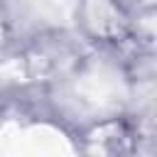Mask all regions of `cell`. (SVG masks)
Listing matches in <instances>:
<instances>
[{"label": "cell", "instance_id": "obj_1", "mask_svg": "<svg viewBox=\"0 0 157 157\" xmlns=\"http://www.w3.org/2000/svg\"><path fill=\"white\" fill-rule=\"evenodd\" d=\"M74 32L93 54L120 56L137 44V20L118 0H76Z\"/></svg>", "mask_w": 157, "mask_h": 157}, {"label": "cell", "instance_id": "obj_2", "mask_svg": "<svg viewBox=\"0 0 157 157\" xmlns=\"http://www.w3.org/2000/svg\"><path fill=\"white\" fill-rule=\"evenodd\" d=\"M71 142L86 157H128L140 150L142 132L123 108H110L83 118L71 130Z\"/></svg>", "mask_w": 157, "mask_h": 157}, {"label": "cell", "instance_id": "obj_3", "mask_svg": "<svg viewBox=\"0 0 157 157\" xmlns=\"http://www.w3.org/2000/svg\"><path fill=\"white\" fill-rule=\"evenodd\" d=\"M142 132V140L157 137V71H140L125 78L120 105Z\"/></svg>", "mask_w": 157, "mask_h": 157}, {"label": "cell", "instance_id": "obj_4", "mask_svg": "<svg viewBox=\"0 0 157 157\" xmlns=\"http://www.w3.org/2000/svg\"><path fill=\"white\" fill-rule=\"evenodd\" d=\"M132 20H150L157 17V0H118Z\"/></svg>", "mask_w": 157, "mask_h": 157}, {"label": "cell", "instance_id": "obj_5", "mask_svg": "<svg viewBox=\"0 0 157 157\" xmlns=\"http://www.w3.org/2000/svg\"><path fill=\"white\" fill-rule=\"evenodd\" d=\"M10 32V5L7 0H0V42L7 37Z\"/></svg>", "mask_w": 157, "mask_h": 157}]
</instances>
